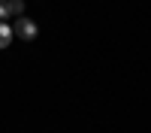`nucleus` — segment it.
I'll use <instances>...</instances> for the list:
<instances>
[{
  "label": "nucleus",
  "mask_w": 151,
  "mask_h": 133,
  "mask_svg": "<svg viewBox=\"0 0 151 133\" xmlns=\"http://www.w3.org/2000/svg\"><path fill=\"white\" fill-rule=\"evenodd\" d=\"M12 33H18V40H36V33H40V30H36V24L30 21V18H21L18 15V24H15V27H12Z\"/></svg>",
  "instance_id": "f257e3e1"
},
{
  "label": "nucleus",
  "mask_w": 151,
  "mask_h": 133,
  "mask_svg": "<svg viewBox=\"0 0 151 133\" xmlns=\"http://www.w3.org/2000/svg\"><path fill=\"white\" fill-rule=\"evenodd\" d=\"M12 24H6V21H0V48H9L12 45Z\"/></svg>",
  "instance_id": "f03ea898"
}]
</instances>
